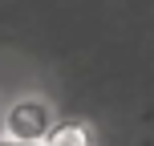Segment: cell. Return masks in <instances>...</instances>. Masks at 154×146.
I'll return each mask as SVG.
<instances>
[{
    "instance_id": "6da1fadb",
    "label": "cell",
    "mask_w": 154,
    "mask_h": 146,
    "mask_svg": "<svg viewBox=\"0 0 154 146\" xmlns=\"http://www.w3.org/2000/svg\"><path fill=\"white\" fill-rule=\"evenodd\" d=\"M53 110H49V101L41 98H20L8 106L4 114V138L8 142H24V146H41L49 138V130H53Z\"/></svg>"
},
{
    "instance_id": "7a4b0ae2",
    "label": "cell",
    "mask_w": 154,
    "mask_h": 146,
    "mask_svg": "<svg viewBox=\"0 0 154 146\" xmlns=\"http://www.w3.org/2000/svg\"><path fill=\"white\" fill-rule=\"evenodd\" d=\"M41 146H93V138H89V126L81 122H57Z\"/></svg>"
},
{
    "instance_id": "3957f363",
    "label": "cell",
    "mask_w": 154,
    "mask_h": 146,
    "mask_svg": "<svg viewBox=\"0 0 154 146\" xmlns=\"http://www.w3.org/2000/svg\"><path fill=\"white\" fill-rule=\"evenodd\" d=\"M8 146H24V142H8Z\"/></svg>"
}]
</instances>
